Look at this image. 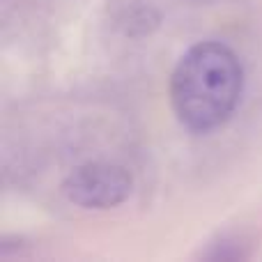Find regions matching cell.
Returning <instances> with one entry per match:
<instances>
[{
  "label": "cell",
  "mask_w": 262,
  "mask_h": 262,
  "mask_svg": "<svg viewBox=\"0 0 262 262\" xmlns=\"http://www.w3.org/2000/svg\"><path fill=\"white\" fill-rule=\"evenodd\" d=\"M244 69L230 46L198 41L180 58L170 78L177 120L193 134H207L228 122L239 106Z\"/></svg>",
  "instance_id": "6da1fadb"
},
{
  "label": "cell",
  "mask_w": 262,
  "mask_h": 262,
  "mask_svg": "<svg viewBox=\"0 0 262 262\" xmlns=\"http://www.w3.org/2000/svg\"><path fill=\"white\" fill-rule=\"evenodd\" d=\"M134 180L122 166L115 163H85L64 180L62 191L69 203L83 209H111L131 195Z\"/></svg>",
  "instance_id": "7a4b0ae2"
}]
</instances>
